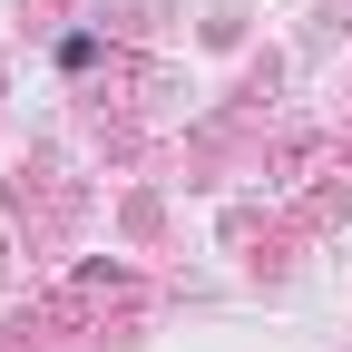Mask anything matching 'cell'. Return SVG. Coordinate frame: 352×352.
I'll use <instances>...</instances> for the list:
<instances>
[{
    "label": "cell",
    "mask_w": 352,
    "mask_h": 352,
    "mask_svg": "<svg viewBox=\"0 0 352 352\" xmlns=\"http://www.w3.org/2000/svg\"><path fill=\"white\" fill-rule=\"evenodd\" d=\"M98 50H108L98 30H59V39H50V59H59L69 78H78V69H98Z\"/></svg>",
    "instance_id": "obj_1"
}]
</instances>
